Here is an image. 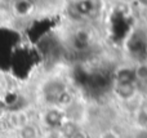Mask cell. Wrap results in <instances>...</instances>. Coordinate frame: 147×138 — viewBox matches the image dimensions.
I'll return each mask as SVG.
<instances>
[{
    "label": "cell",
    "mask_w": 147,
    "mask_h": 138,
    "mask_svg": "<svg viewBox=\"0 0 147 138\" xmlns=\"http://www.w3.org/2000/svg\"><path fill=\"white\" fill-rule=\"evenodd\" d=\"M102 138H119V137H116L115 134H112V133H110V132H107V133L103 134V137H102Z\"/></svg>",
    "instance_id": "cell-1"
}]
</instances>
